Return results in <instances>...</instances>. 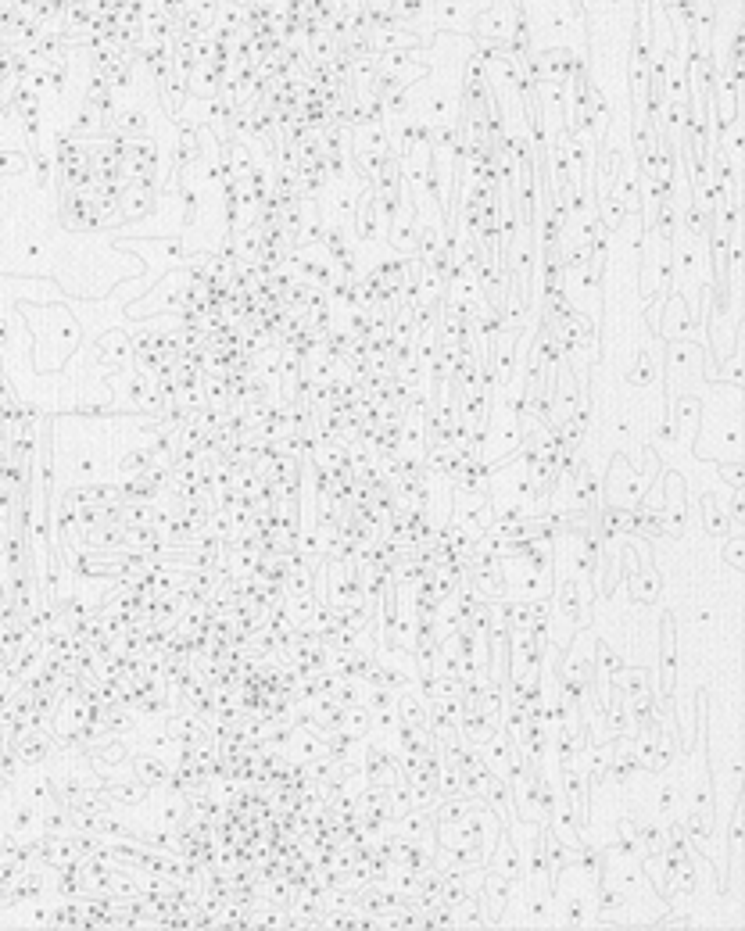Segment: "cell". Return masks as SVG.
<instances>
[{
  "instance_id": "cell-3",
  "label": "cell",
  "mask_w": 745,
  "mask_h": 931,
  "mask_svg": "<svg viewBox=\"0 0 745 931\" xmlns=\"http://www.w3.org/2000/svg\"><path fill=\"white\" fill-rule=\"evenodd\" d=\"M133 770H137L140 785H147V788H155V785H162V781H169V778H165V774H169V767H165V763H158V760H151V756H144V760L133 763Z\"/></svg>"
},
{
  "instance_id": "cell-2",
  "label": "cell",
  "mask_w": 745,
  "mask_h": 931,
  "mask_svg": "<svg viewBox=\"0 0 745 931\" xmlns=\"http://www.w3.org/2000/svg\"><path fill=\"white\" fill-rule=\"evenodd\" d=\"M706 366H710V351L703 348L699 341H670L667 348V369L677 376V380H692V376H706Z\"/></svg>"
},
{
  "instance_id": "cell-1",
  "label": "cell",
  "mask_w": 745,
  "mask_h": 931,
  "mask_svg": "<svg viewBox=\"0 0 745 931\" xmlns=\"http://www.w3.org/2000/svg\"><path fill=\"white\" fill-rule=\"evenodd\" d=\"M488 0H430V15H434L437 33H459L470 36L473 18L480 15Z\"/></svg>"
},
{
  "instance_id": "cell-4",
  "label": "cell",
  "mask_w": 745,
  "mask_h": 931,
  "mask_svg": "<svg viewBox=\"0 0 745 931\" xmlns=\"http://www.w3.org/2000/svg\"><path fill=\"white\" fill-rule=\"evenodd\" d=\"M724 556H728V563L735 566V570H742V566H745V541L742 538H731L728 545H724Z\"/></svg>"
}]
</instances>
